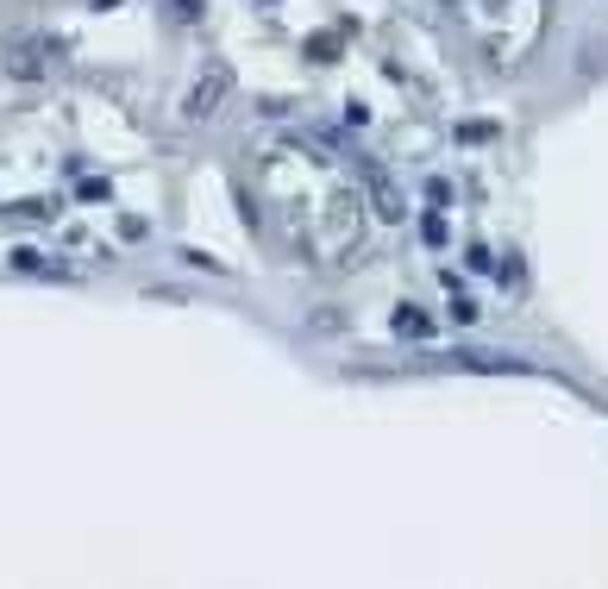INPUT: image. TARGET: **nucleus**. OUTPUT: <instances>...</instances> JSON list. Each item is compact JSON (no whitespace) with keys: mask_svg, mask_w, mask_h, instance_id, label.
<instances>
[{"mask_svg":"<svg viewBox=\"0 0 608 589\" xmlns=\"http://www.w3.org/2000/svg\"><path fill=\"white\" fill-rule=\"evenodd\" d=\"M364 188H370V207H377V220H389V226H402V220H408V201H402V188H395L389 170L364 163Z\"/></svg>","mask_w":608,"mask_h":589,"instance_id":"f257e3e1","label":"nucleus"},{"mask_svg":"<svg viewBox=\"0 0 608 589\" xmlns=\"http://www.w3.org/2000/svg\"><path fill=\"white\" fill-rule=\"evenodd\" d=\"M226 88H232V69H226V63H214V69H207V76L195 82V94H189V120H207V113H220Z\"/></svg>","mask_w":608,"mask_h":589,"instance_id":"f03ea898","label":"nucleus"},{"mask_svg":"<svg viewBox=\"0 0 608 589\" xmlns=\"http://www.w3.org/2000/svg\"><path fill=\"white\" fill-rule=\"evenodd\" d=\"M51 51H57L51 38H13V44H7V69H13V76H26V82H38Z\"/></svg>","mask_w":608,"mask_h":589,"instance_id":"7ed1b4c3","label":"nucleus"},{"mask_svg":"<svg viewBox=\"0 0 608 589\" xmlns=\"http://www.w3.org/2000/svg\"><path fill=\"white\" fill-rule=\"evenodd\" d=\"M389 326H395V333H402V339H433V314L408 308V301H402V308L389 314Z\"/></svg>","mask_w":608,"mask_h":589,"instance_id":"20e7f679","label":"nucleus"},{"mask_svg":"<svg viewBox=\"0 0 608 589\" xmlns=\"http://www.w3.org/2000/svg\"><path fill=\"white\" fill-rule=\"evenodd\" d=\"M464 370H527L521 358H502V351H458Z\"/></svg>","mask_w":608,"mask_h":589,"instance_id":"39448f33","label":"nucleus"},{"mask_svg":"<svg viewBox=\"0 0 608 589\" xmlns=\"http://www.w3.org/2000/svg\"><path fill=\"white\" fill-rule=\"evenodd\" d=\"M301 51H308V63H339V32H314Z\"/></svg>","mask_w":608,"mask_h":589,"instance_id":"423d86ee","label":"nucleus"},{"mask_svg":"<svg viewBox=\"0 0 608 589\" xmlns=\"http://www.w3.org/2000/svg\"><path fill=\"white\" fill-rule=\"evenodd\" d=\"M0 214H7V220H51L57 207L51 201H13V207H0Z\"/></svg>","mask_w":608,"mask_h":589,"instance_id":"0eeeda50","label":"nucleus"},{"mask_svg":"<svg viewBox=\"0 0 608 589\" xmlns=\"http://www.w3.org/2000/svg\"><path fill=\"white\" fill-rule=\"evenodd\" d=\"M420 239L427 245H446L452 232H446V214H439V207H427V220H420Z\"/></svg>","mask_w":608,"mask_h":589,"instance_id":"6e6552de","label":"nucleus"},{"mask_svg":"<svg viewBox=\"0 0 608 589\" xmlns=\"http://www.w3.org/2000/svg\"><path fill=\"white\" fill-rule=\"evenodd\" d=\"M446 314H452L458 326H471V320H477V301L464 295V289H452V308H446Z\"/></svg>","mask_w":608,"mask_h":589,"instance_id":"1a4fd4ad","label":"nucleus"},{"mask_svg":"<svg viewBox=\"0 0 608 589\" xmlns=\"http://www.w3.org/2000/svg\"><path fill=\"white\" fill-rule=\"evenodd\" d=\"M427 207H439V214L452 207V182H446V176H433V182H427Z\"/></svg>","mask_w":608,"mask_h":589,"instance_id":"9d476101","label":"nucleus"},{"mask_svg":"<svg viewBox=\"0 0 608 589\" xmlns=\"http://www.w3.org/2000/svg\"><path fill=\"white\" fill-rule=\"evenodd\" d=\"M13 270H44V251L38 245H13Z\"/></svg>","mask_w":608,"mask_h":589,"instance_id":"9b49d317","label":"nucleus"},{"mask_svg":"<svg viewBox=\"0 0 608 589\" xmlns=\"http://www.w3.org/2000/svg\"><path fill=\"white\" fill-rule=\"evenodd\" d=\"M458 138H464V145H483V138H496V126H483V120H471V126H458Z\"/></svg>","mask_w":608,"mask_h":589,"instance_id":"f8f14e48","label":"nucleus"},{"mask_svg":"<svg viewBox=\"0 0 608 589\" xmlns=\"http://www.w3.org/2000/svg\"><path fill=\"white\" fill-rule=\"evenodd\" d=\"M464 264H471V270H496V257H489V245H471V251H464Z\"/></svg>","mask_w":608,"mask_h":589,"instance_id":"ddd939ff","label":"nucleus"},{"mask_svg":"<svg viewBox=\"0 0 608 589\" xmlns=\"http://www.w3.org/2000/svg\"><path fill=\"white\" fill-rule=\"evenodd\" d=\"M170 13L182 19V26H195V13H201V7H195V0H176V7H170Z\"/></svg>","mask_w":608,"mask_h":589,"instance_id":"4468645a","label":"nucleus"}]
</instances>
